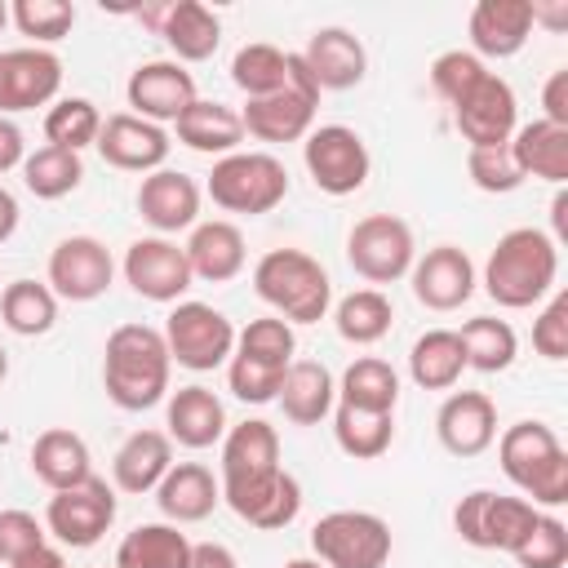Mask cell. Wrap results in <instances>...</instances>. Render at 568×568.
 <instances>
[{
    "mask_svg": "<svg viewBox=\"0 0 568 568\" xmlns=\"http://www.w3.org/2000/svg\"><path fill=\"white\" fill-rule=\"evenodd\" d=\"M222 501L262 532L288 528L302 510V484L280 466V435L271 422L248 417L222 435Z\"/></svg>",
    "mask_w": 568,
    "mask_h": 568,
    "instance_id": "1",
    "label": "cell"
},
{
    "mask_svg": "<svg viewBox=\"0 0 568 568\" xmlns=\"http://www.w3.org/2000/svg\"><path fill=\"white\" fill-rule=\"evenodd\" d=\"M169 346L151 324H120L102 346V390L115 408L142 413L169 395Z\"/></svg>",
    "mask_w": 568,
    "mask_h": 568,
    "instance_id": "2",
    "label": "cell"
},
{
    "mask_svg": "<svg viewBox=\"0 0 568 568\" xmlns=\"http://www.w3.org/2000/svg\"><path fill=\"white\" fill-rule=\"evenodd\" d=\"M555 280H559V244L537 226L506 231L484 262V293L506 311L537 306L546 293H555Z\"/></svg>",
    "mask_w": 568,
    "mask_h": 568,
    "instance_id": "3",
    "label": "cell"
},
{
    "mask_svg": "<svg viewBox=\"0 0 568 568\" xmlns=\"http://www.w3.org/2000/svg\"><path fill=\"white\" fill-rule=\"evenodd\" d=\"M501 475L541 510L568 501V453L546 422H515L497 439Z\"/></svg>",
    "mask_w": 568,
    "mask_h": 568,
    "instance_id": "4",
    "label": "cell"
},
{
    "mask_svg": "<svg viewBox=\"0 0 568 568\" xmlns=\"http://www.w3.org/2000/svg\"><path fill=\"white\" fill-rule=\"evenodd\" d=\"M257 297L284 320V324H320L333 306V280L328 271L302 253V248H271L253 266Z\"/></svg>",
    "mask_w": 568,
    "mask_h": 568,
    "instance_id": "5",
    "label": "cell"
},
{
    "mask_svg": "<svg viewBox=\"0 0 568 568\" xmlns=\"http://www.w3.org/2000/svg\"><path fill=\"white\" fill-rule=\"evenodd\" d=\"M204 191L226 213L262 217L275 204H284V195H288V169L271 151H231V155L213 160V173H209Z\"/></svg>",
    "mask_w": 568,
    "mask_h": 568,
    "instance_id": "6",
    "label": "cell"
},
{
    "mask_svg": "<svg viewBox=\"0 0 568 568\" xmlns=\"http://www.w3.org/2000/svg\"><path fill=\"white\" fill-rule=\"evenodd\" d=\"M537 506L528 497H506L493 488H475L453 506V528L466 546L475 550H506L515 555L519 541L532 532L537 524Z\"/></svg>",
    "mask_w": 568,
    "mask_h": 568,
    "instance_id": "7",
    "label": "cell"
},
{
    "mask_svg": "<svg viewBox=\"0 0 568 568\" xmlns=\"http://www.w3.org/2000/svg\"><path fill=\"white\" fill-rule=\"evenodd\" d=\"M390 524L373 510H328L311 528V550L324 568H386Z\"/></svg>",
    "mask_w": 568,
    "mask_h": 568,
    "instance_id": "8",
    "label": "cell"
},
{
    "mask_svg": "<svg viewBox=\"0 0 568 568\" xmlns=\"http://www.w3.org/2000/svg\"><path fill=\"white\" fill-rule=\"evenodd\" d=\"M315 111H320V89L302 67V58L288 53V84L271 98L244 102L240 120H244V133L257 142H297L315 129Z\"/></svg>",
    "mask_w": 568,
    "mask_h": 568,
    "instance_id": "9",
    "label": "cell"
},
{
    "mask_svg": "<svg viewBox=\"0 0 568 568\" xmlns=\"http://www.w3.org/2000/svg\"><path fill=\"white\" fill-rule=\"evenodd\" d=\"M164 346L173 364L191 373H213L235 351V324L209 302H173L164 320Z\"/></svg>",
    "mask_w": 568,
    "mask_h": 568,
    "instance_id": "10",
    "label": "cell"
},
{
    "mask_svg": "<svg viewBox=\"0 0 568 568\" xmlns=\"http://www.w3.org/2000/svg\"><path fill=\"white\" fill-rule=\"evenodd\" d=\"M346 262L355 275H364L368 284H395L413 271L417 262V244H413V226L395 213H368L351 226L346 235Z\"/></svg>",
    "mask_w": 568,
    "mask_h": 568,
    "instance_id": "11",
    "label": "cell"
},
{
    "mask_svg": "<svg viewBox=\"0 0 568 568\" xmlns=\"http://www.w3.org/2000/svg\"><path fill=\"white\" fill-rule=\"evenodd\" d=\"M115 524V488L98 475H89L75 488H62L49 497L44 506V532L58 537L71 550H89L106 537V528Z\"/></svg>",
    "mask_w": 568,
    "mask_h": 568,
    "instance_id": "12",
    "label": "cell"
},
{
    "mask_svg": "<svg viewBox=\"0 0 568 568\" xmlns=\"http://www.w3.org/2000/svg\"><path fill=\"white\" fill-rule=\"evenodd\" d=\"M302 160H306L311 182L324 195H355L368 182V169H373L364 138L355 129H346V124L311 129L306 142H302Z\"/></svg>",
    "mask_w": 568,
    "mask_h": 568,
    "instance_id": "13",
    "label": "cell"
},
{
    "mask_svg": "<svg viewBox=\"0 0 568 568\" xmlns=\"http://www.w3.org/2000/svg\"><path fill=\"white\" fill-rule=\"evenodd\" d=\"M453 124L470 146H501L519 129V102L515 89L497 75L484 71L457 102H453Z\"/></svg>",
    "mask_w": 568,
    "mask_h": 568,
    "instance_id": "14",
    "label": "cell"
},
{
    "mask_svg": "<svg viewBox=\"0 0 568 568\" xmlns=\"http://www.w3.org/2000/svg\"><path fill=\"white\" fill-rule=\"evenodd\" d=\"M124 284L146 297V302H178L191 288V262L182 253V244H173L169 235H142L124 248Z\"/></svg>",
    "mask_w": 568,
    "mask_h": 568,
    "instance_id": "15",
    "label": "cell"
},
{
    "mask_svg": "<svg viewBox=\"0 0 568 568\" xmlns=\"http://www.w3.org/2000/svg\"><path fill=\"white\" fill-rule=\"evenodd\" d=\"M115 280V262H111V248L93 235H67L53 244L49 253V288L53 297H67V302H93L111 288Z\"/></svg>",
    "mask_w": 568,
    "mask_h": 568,
    "instance_id": "16",
    "label": "cell"
},
{
    "mask_svg": "<svg viewBox=\"0 0 568 568\" xmlns=\"http://www.w3.org/2000/svg\"><path fill=\"white\" fill-rule=\"evenodd\" d=\"M62 89V58L53 49H4L0 53V115L36 111Z\"/></svg>",
    "mask_w": 568,
    "mask_h": 568,
    "instance_id": "17",
    "label": "cell"
},
{
    "mask_svg": "<svg viewBox=\"0 0 568 568\" xmlns=\"http://www.w3.org/2000/svg\"><path fill=\"white\" fill-rule=\"evenodd\" d=\"M408 280H413V297H417L426 311H457V306L470 302V293H475V284H479L470 253L457 248V244H435V248H426V253L413 262Z\"/></svg>",
    "mask_w": 568,
    "mask_h": 568,
    "instance_id": "18",
    "label": "cell"
},
{
    "mask_svg": "<svg viewBox=\"0 0 568 568\" xmlns=\"http://www.w3.org/2000/svg\"><path fill=\"white\" fill-rule=\"evenodd\" d=\"M124 93H129L133 115H142V120H151V124L164 129V124H173V120L195 102V75H191L182 62L155 58V62H142V67L129 75Z\"/></svg>",
    "mask_w": 568,
    "mask_h": 568,
    "instance_id": "19",
    "label": "cell"
},
{
    "mask_svg": "<svg viewBox=\"0 0 568 568\" xmlns=\"http://www.w3.org/2000/svg\"><path fill=\"white\" fill-rule=\"evenodd\" d=\"M98 155L111 164V169H124V173H155L164 169L169 160V133L133 111H120V115H106L102 120V133H98Z\"/></svg>",
    "mask_w": 568,
    "mask_h": 568,
    "instance_id": "20",
    "label": "cell"
},
{
    "mask_svg": "<svg viewBox=\"0 0 568 568\" xmlns=\"http://www.w3.org/2000/svg\"><path fill=\"white\" fill-rule=\"evenodd\" d=\"M138 217L155 235H178L200 222V182L178 169H155L138 186Z\"/></svg>",
    "mask_w": 568,
    "mask_h": 568,
    "instance_id": "21",
    "label": "cell"
},
{
    "mask_svg": "<svg viewBox=\"0 0 568 568\" xmlns=\"http://www.w3.org/2000/svg\"><path fill=\"white\" fill-rule=\"evenodd\" d=\"M435 435L453 457H479L497 439V404L484 390H453L435 413Z\"/></svg>",
    "mask_w": 568,
    "mask_h": 568,
    "instance_id": "22",
    "label": "cell"
},
{
    "mask_svg": "<svg viewBox=\"0 0 568 568\" xmlns=\"http://www.w3.org/2000/svg\"><path fill=\"white\" fill-rule=\"evenodd\" d=\"M297 58L311 71V80H315L320 93L355 89L364 80V71H368V53H364V44L346 27H320Z\"/></svg>",
    "mask_w": 568,
    "mask_h": 568,
    "instance_id": "23",
    "label": "cell"
},
{
    "mask_svg": "<svg viewBox=\"0 0 568 568\" xmlns=\"http://www.w3.org/2000/svg\"><path fill=\"white\" fill-rule=\"evenodd\" d=\"M532 4L528 0H479L470 9V53L484 58H515L532 36Z\"/></svg>",
    "mask_w": 568,
    "mask_h": 568,
    "instance_id": "24",
    "label": "cell"
},
{
    "mask_svg": "<svg viewBox=\"0 0 568 568\" xmlns=\"http://www.w3.org/2000/svg\"><path fill=\"white\" fill-rule=\"evenodd\" d=\"M155 501H160V515L169 524H200L217 510L222 484L200 462H173L169 475L155 484Z\"/></svg>",
    "mask_w": 568,
    "mask_h": 568,
    "instance_id": "25",
    "label": "cell"
},
{
    "mask_svg": "<svg viewBox=\"0 0 568 568\" xmlns=\"http://www.w3.org/2000/svg\"><path fill=\"white\" fill-rule=\"evenodd\" d=\"M186 262H191V275L195 280H209V284H226L244 271V231L226 217H213V222H195L191 226V240L182 244Z\"/></svg>",
    "mask_w": 568,
    "mask_h": 568,
    "instance_id": "26",
    "label": "cell"
},
{
    "mask_svg": "<svg viewBox=\"0 0 568 568\" xmlns=\"http://www.w3.org/2000/svg\"><path fill=\"white\" fill-rule=\"evenodd\" d=\"M164 435L182 448H213L226 435V408L209 386H178L164 408Z\"/></svg>",
    "mask_w": 568,
    "mask_h": 568,
    "instance_id": "27",
    "label": "cell"
},
{
    "mask_svg": "<svg viewBox=\"0 0 568 568\" xmlns=\"http://www.w3.org/2000/svg\"><path fill=\"white\" fill-rule=\"evenodd\" d=\"M169 466H173V439L164 430H133L111 457V479L120 493L142 497V493H155Z\"/></svg>",
    "mask_w": 568,
    "mask_h": 568,
    "instance_id": "28",
    "label": "cell"
},
{
    "mask_svg": "<svg viewBox=\"0 0 568 568\" xmlns=\"http://www.w3.org/2000/svg\"><path fill=\"white\" fill-rule=\"evenodd\" d=\"M173 129H178V142L182 146H191V151H200V155H231V151H240V142H244V120H240V111L235 106H226V102H209V98H195L178 120H173Z\"/></svg>",
    "mask_w": 568,
    "mask_h": 568,
    "instance_id": "29",
    "label": "cell"
},
{
    "mask_svg": "<svg viewBox=\"0 0 568 568\" xmlns=\"http://www.w3.org/2000/svg\"><path fill=\"white\" fill-rule=\"evenodd\" d=\"M155 27H160L164 44L178 53V62H204L222 44V22L200 0H173V4H164V13H160Z\"/></svg>",
    "mask_w": 568,
    "mask_h": 568,
    "instance_id": "30",
    "label": "cell"
},
{
    "mask_svg": "<svg viewBox=\"0 0 568 568\" xmlns=\"http://www.w3.org/2000/svg\"><path fill=\"white\" fill-rule=\"evenodd\" d=\"M280 408L293 426H320L328 413H333V399H337V386H333V373L315 359H293L284 368V382H280Z\"/></svg>",
    "mask_w": 568,
    "mask_h": 568,
    "instance_id": "31",
    "label": "cell"
},
{
    "mask_svg": "<svg viewBox=\"0 0 568 568\" xmlns=\"http://www.w3.org/2000/svg\"><path fill=\"white\" fill-rule=\"evenodd\" d=\"M31 470L44 488L62 493V488H75L93 475V462H89V444L67 430V426H49L44 435H36L31 444Z\"/></svg>",
    "mask_w": 568,
    "mask_h": 568,
    "instance_id": "32",
    "label": "cell"
},
{
    "mask_svg": "<svg viewBox=\"0 0 568 568\" xmlns=\"http://www.w3.org/2000/svg\"><path fill=\"white\" fill-rule=\"evenodd\" d=\"M510 155H515L524 178H541L550 186L568 182V129H559L550 120L519 124L510 133Z\"/></svg>",
    "mask_w": 568,
    "mask_h": 568,
    "instance_id": "33",
    "label": "cell"
},
{
    "mask_svg": "<svg viewBox=\"0 0 568 568\" xmlns=\"http://www.w3.org/2000/svg\"><path fill=\"white\" fill-rule=\"evenodd\" d=\"M462 373H466V355H462V342H457L453 328H430V333H422L413 342L408 377L422 390H453Z\"/></svg>",
    "mask_w": 568,
    "mask_h": 568,
    "instance_id": "34",
    "label": "cell"
},
{
    "mask_svg": "<svg viewBox=\"0 0 568 568\" xmlns=\"http://www.w3.org/2000/svg\"><path fill=\"white\" fill-rule=\"evenodd\" d=\"M191 541L178 532V524H138L115 546V568H186Z\"/></svg>",
    "mask_w": 568,
    "mask_h": 568,
    "instance_id": "35",
    "label": "cell"
},
{
    "mask_svg": "<svg viewBox=\"0 0 568 568\" xmlns=\"http://www.w3.org/2000/svg\"><path fill=\"white\" fill-rule=\"evenodd\" d=\"M0 320L18 337H44L58 324V297L40 280H13L0 288Z\"/></svg>",
    "mask_w": 568,
    "mask_h": 568,
    "instance_id": "36",
    "label": "cell"
},
{
    "mask_svg": "<svg viewBox=\"0 0 568 568\" xmlns=\"http://www.w3.org/2000/svg\"><path fill=\"white\" fill-rule=\"evenodd\" d=\"M457 342H462V355H466V368L475 373H506L519 355V337L506 320L497 315H475L457 328Z\"/></svg>",
    "mask_w": 568,
    "mask_h": 568,
    "instance_id": "37",
    "label": "cell"
},
{
    "mask_svg": "<svg viewBox=\"0 0 568 568\" xmlns=\"http://www.w3.org/2000/svg\"><path fill=\"white\" fill-rule=\"evenodd\" d=\"M333 439H337V448L346 457L377 462L395 439V413H368V408L337 404L333 408Z\"/></svg>",
    "mask_w": 568,
    "mask_h": 568,
    "instance_id": "38",
    "label": "cell"
},
{
    "mask_svg": "<svg viewBox=\"0 0 568 568\" xmlns=\"http://www.w3.org/2000/svg\"><path fill=\"white\" fill-rule=\"evenodd\" d=\"M333 324H337L342 342H351V346H373V342H382V337L390 333L395 306H390V297H386L382 288H355V293H346V297L337 302Z\"/></svg>",
    "mask_w": 568,
    "mask_h": 568,
    "instance_id": "39",
    "label": "cell"
},
{
    "mask_svg": "<svg viewBox=\"0 0 568 568\" xmlns=\"http://www.w3.org/2000/svg\"><path fill=\"white\" fill-rule=\"evenodd\" d=\"M337 395H342V404H351V408L395 413V404H399V373H395L386 359H377V355H359L355 364H346Z\"/></svg>",
    "mask_w": 568,
    "mask_h": 568,
    "instance_id": "40",
    "label": "cell"
},
{
    "mask_svg": "<svg viewBox=\"0 0 568 568\" xmlns=\"http://www.w3.org/2000/svg\"><path fill=\"white\" fill-rule=\"evenodd\" d=\"M231 84L253 102V98H271L288 84V53L266 44V40H253L244 49H235L231 58Z\"/></svg>",
    "mask_w": 568,
    "mask_h": 568,
    "instance_id": "41",
    "label": "cell"
},
{
    "mask_svg": "<svg viewBox=\"0 0 568 568\" xmlns=\"http://www.w3.org/2000/svg\"><path fill=\"white\" fill-rule=\"evenodd\" d=\"M84 182V164L75 151H62V146H36L27 160H22V186L36 195V200H62L71 195L75 186Z\"/></svg>",
    "mask_w": 568,
    "mask_h": 568,
    "instance_id": "42",
    "label": "cell"
},
{
    "mask_svg": "<svg viewBox=\"0 0 568 568\" xmlns=\"http://www.w3.org/2000/svg\"><path fill=\"white\" fill-rule=\"evenodd\" d=\"M98 133H102V111L89 102V98H62V102H53L49 106V115H44V138H49V146H62V151H84V146H93L98 142Z\"/></svg>",
    "mask_w": 568,
    "mask_h": 568,
    "instance_id": "43",
    "label": "cell"
},
{
    "mask_svg": "<svg viewBox=\"0 0 568 568\" xmlns=\"http://www.w3.org/2000/svg\"><path fill=\"white\" fill-rule=\"evenodd\" d=\"M9 22L36 49H49L75 27V4H67V0H13L9 4Z\"/></svg>",
    "mask_w": 568,
    "mask_h": 568,
    "instance_id": "44",
    "label": "cell"
},
{
    "mask_svg": "<svg viewBox=\"0 0 568 568\" xmlns=\"http://www.w3.org/2000/svg\"><path fill=\"white\" fill-rule=\"evenodd\" d=\"M293 351H297L293 324H284L280 315H262V320H248V324L235 333V351H231V355H248V359L288 368V364H293Z\"/></svg>",
    "mask_w": 568,
    "mask_h": 568,
    "instance_id": "45",
    "label": "cell"
},
{
    "mask_svg": "<svg viewBox=\"0 0 568 568\" xmlns=\"http://www.w3.org/2000/svg\"><path fill=\"white\" fill-rule=\"evenodd\" d=\"M466 173L488 195H510V191L524 186V173H519V164L510 155V142H501V146H470L466 151Z\"/></svg>",
    "mask_w": 568,
    "mask_h": 568,
    "instance_id": "46",
    "label": "cell"
},
{
    "mask_svg": "<svg viewBox=\"0 0 568 568\" xmlns=\"http://www.w3.org/2000/svg\"><path fill=\"white\" fill-rule=\"evenodd\" d=\"M564 559H568V524L559 519V515H537V524H532V532L519 541V550H515V564L519 568H564Z\"/></svg>",
    "mask_w": 568,
    "mask_h": 568,
    "instance_id": "47",
    "label": "cell"
},
{
    "mask_svg": "<svg viewBox=\"0 0 568 568\" xmlns=\"http://www.w3.org/2000/svg\"><path fill=\"white\" fill-rule=\"evenodd\" d=\"M280 382H284V368H275V364H262V359H248V355L226 359V386L244 404H271L280 395Z\"/></svg>",
    "mask_w": 568,
    "mask_h": 568,
    "instance_id": "48",
    "label": "cell"
},
{
    "mask_svg": "<svg viewBox=\"0 0 568 568\" xmlns=\"http://www.w3.org/2000/svg\"><path fill=\"white\" fill-rule=\"evenodd\" d=\"M44 546H49V532L31 510H18V506L0 510V564H18Z\"/></svg>",
    "mask_w": 568,
    "mask_h": 568,
    "instance_id": "49",
    "label": "cell"
},
{
    "mask_svg": "<svg viewBox=\"0 0 568 568\" xmlns=\"http://www.w3.org/2000/svg\"><path fill=\"white\" fill-rule=\"evenodd\" d=\"M484 71H488V67H484L470 49H448V53H439V58L430 62V84H435V93L453 106V102H457Z\"/></svg>",
    "mask_w": 568,
    "mask_h": 568,
    "instance_id": "50",
    "label": "cell"
},
{
    "mask_svg": "<svg viewBox=\"0 0 568 568\" xmlns=\"http://www.w3.org/2000/svg\"><path fill=\"white\" fill-rule=\"evenodd\" d=\"M532 351L550 364L568 359V293H555L546 311L532 320Z\"/></svg>",
    "mask_w": 568,
    "mask_h": 568,
    "instance_id": "51",
    "label": "cell"
},
{
    "mask_svg": "<svg viewBox=\"0 0 568 568\" xmlns=\"http://www.w3.org/2000/svg\"><path fill=\"white\" fill-rule=\"evenodd\" d=\"M541 106H546V115H541V120H550V124L568 129V71H564V67H559V71H550V80H546V89H541Z\"/></svg>",
    "mask_w": 568,
    "mask_h": 568,
    "instance_id": "52",
    "label": "cell"
},
{
    "mask_svg": "<svg viewBox=\"0 0 568 568\" xmlns=\"http://www.w3.org/2000/svg\"><path fill=\"white\" fill-rule=\"evenodd\" d=\"M22 160H27V142H22V129H18L9 115H0V173H9V169H22Z\"/></svg>",
    "mask_w": 568,
    "mask_h": 568,
    "instance_id": "53",
    "label": "cell"
},
{
    "mask_svg": "<svg viewBox=\"0 0 568 568\" xmlns=\"http://www.w3.org/2000/svg\"><path fill=\"white\" fill-rule=\"evenodd\" d=\"M186 568H240V564H235L231 546H222V541H191Z\"/></svg>",
    "mask_w": 568,
    "mask_h": 568,
    "instance_id": "54",
    "label": "cell"
},
{
    "mask_svg": "<svg viewBox=\"0 0 568 568\" xmlns=\"http://www.w3.org/2000/svg\"><path fill=\"white\" fill-rule=\"evenodd\" d=\"M18 217H22V209H18V200H13V191H4L0 186V244L18 231Z\"/></svg>",
    "mask_w": 568,
    "mask_h": 568,
    "instance_id": "55",
    "label": "cell"
},
{
    "mask_svg": "<svg viewBox=\"0 0 568 568\" xmlns=\"http://www.w3.org/2000/svg\"><path fill=\"white\" fill-rule=\"evenodd\" d=\"M4 568H67V559H62V550L44 546V550H36V555H27L18 564H4Z\"/></svg>",
    "mask_w": 568,
    "mask_h": 568,
    "instance_id": "56",
    "label": "cell"
},
{
    "mask_svg": "<svg viewBox=\"0 0 568 568\" xmlns=\"http://www.w3.org/2000/svg\"><path fill=\"white\" fill-rule=\"evenodd\" d=\"M564 217H568V195L559 191V195H555V204H550V222H555V235H550V240H555V244L564 240Z\"/></svg>",
    "mask_w": 568,
    "mask_h": 568,
    "instance_id": "57",
    "label": "cell"
},
{
    "mask_svg": "<svg viewBox=\"0 0 568 568\" xmlns=\"http://www.w3.org/2000/svg\"><path fill=\"white\" fill-rule=\"evenodd\" d=\"M284 568H324V564H320V559H288Z\"/></svg>",
    "mask_w": 568,
    "mask_h": 568,
    "instance_id": "58",
    "label": "cell"
},
{
    "mask_svg": "<svg viewBox=\"0 0 568 568\" xmlns=\"http://www.w3.org/2000/svg\"><path fill=\"white\" fill-rule=\"evenodd\" d=\"M4 377H9V351L0 346V382H4Z\"/></svg>",
    "mask_w": 568,
    "mask_h": 568,
    "instance_id": "59",
    "label": "cell"
},
{
    "mask_svg": "<svg viewBox=\"0 0 568 568\" xmlns=\"http://www.w3.org/2000/svg\"><path fill=\"white\" fill-rule=\"evenodd\" d=\"M4 22H9V4L0 0V31H4Z\"/></svg>",
    "mask_w": 568,
    "mask_h": 568,
    "instance_id": "60",
    "label": "cell"
}]
</instances>
